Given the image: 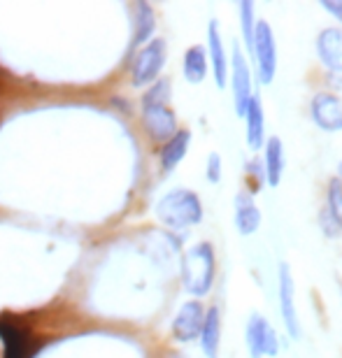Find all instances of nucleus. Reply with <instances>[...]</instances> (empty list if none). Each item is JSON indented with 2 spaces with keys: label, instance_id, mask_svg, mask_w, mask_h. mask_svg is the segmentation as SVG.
<instances>
[{
  "label": "nucleus",
  "instance_id": "obj_1",
  "mask_svg": "<svg viewBox=\"0 0 342 358\" xmlns=\"http://www.w3.org/2000/svg\"><path fill=\"white\" fill-rule=\"evenodd\" d=\"M156 214H159V219L168 228H173V231H184V228L201 224L203 205H201V198H198L194 191L177 189V191L166 193V196L159 200Z\"/></svg>",
  "mask_w": 342,
  "mask_h": 358
},
{
  "label": "nucleus",
  "instance_id": "obj_2",
  "mask_svg": "<svg viewBox=\"0 0 342 358\" xmlns=\"http://www.w3.org/2000/svg\"><path fill=\"white\" fill-rule=\"evenodd\" d=\"M182 282L191 296H205L215 282V252L212 245L201 242L191 247L182 261Z\"/></svg>",
  "mask_w": 342,
  "mask_h": 358
},
{
  "label": "nucleus",
  "instance_id": "obj_3",
  "mask_svg": "<svg viewBox=\"0 0 342 358\" xmlns=\"http://www.w3.org/2000/svg\"><path fill=\"white\" fill-rule=\"evenodd\" d=\"M252 54L256 56V68H259V80L261 84H270L277 73V47H275V35L266 21H259L254 26V45Z\"/></svg>",
  "mask_w": 342,
  "mask_h": 358
},
{
  "label": "nucleus",
  "instance_id": "obj_4",
  "mask_svg": "<svg viewBox=\"0 0 342 358\" xmlns=\"http://www.w3.org/2000/svg\"><path fill=\"white\" fill-rule=\"evenodd\" d=\"M163 63H166V42L161 38H156L135 54V61H133L135 87H145V84L154 82L161 73Z\"/></svg>",
  "mask_w": 342,
  "mask_h": 358
},
{
  "label": "nucleus",
  "instance_id": "obj_5",
  "mask_svg": "<svg viewBox=\"0 0 342 358\" xmlns=\"http://www.w3.org/2000/svg\"><path fill=\"white\" fill-rule=\"evenodd\" d=\"M247 349L252 358L261 356H277V333L261 314H252L247 321Z\"/></svg>",
  "mask_w": 342,
  "mask_h": 358
},
{
  "label": "nucleus",
  "instance_id": "obj_6",
  "mask_svg": "<svg viewBox=\"0 0 342 358\" xmlns=\"http://www.w3.org/2000/svg\"><path fill=\"white\" fill-rule=\"evenodd\" d=\"M233 73H231V87H233V105H235V112L245 114L249 100L254 98L252 93V75H249V66H247V59L242 54V49L235 45L233 47Z\"/></svg>",
  "mask_w": 342,
  "mask_h": 358
},
{
  "label": "nucleus",
  "instance_id": "obj_7",
  "mask_svg": "<svg viewBox=\"0 0 342 358\" xmlns=\"http://www.w3.org/2000/svg\"><path fill=\"white\" fill-rule=\"evenodd\" d=\"M0 340L5 345V358H31L33 340L24 326H19L10 314L0 317Z\"/></svg>",
  "mask_w": 342,
  "mask_h": 358
},
{
  "label": "nucleus",
  "instance_id": "obj_8",
  "mask_svg": "<svg viewBox=\"0 0 342 358\" xmlns=\"http://www.w3.org/2000/svg\"><path fill=\"white\" fill-rule=\"evenodd\" d=\"M312 119L322 131H342V100L333 93H317L312 98Z\"/></svg>",
  "mask_w": 342,
  "mask_h": 358
},
{
  "label": "nucleus",
  "instance_id": "obj_9",
  "mask_svg": "<svg viewBox=\"0 0 342 358\" xmlns=\"http://www.w3.org/2000/svg\"><path fill=\"white\" fill-rule=\"evenodd\" d=\"M205 321V310L198 300H189L182 305V310L177 312L173 321V335L177 342H191L201 338V328Z\"/></svg>",
  "mask_w": 342,
  "mask_h": 358
},
{
  "label": "nucleus",
  "instance_id": "obj_10",
  "mask_svg": "<svg viewBox=\"0 0 342 358\" xmlns=\"http://www.w3.org/2000/svg\"><path fill=\"white\" fill-rule=\"evenodd\" d=\"M142 124L154 140H170L177 133L175 114L168 105H147L142 110Z\"/></svg>",
  "mask_w": 342,
  "mask_h": 358
},
{
  "label": "nucleus",
  "instance_id": "obj_11",
  "mask_svg": "<svg viewBox=\"0 0 342 358\" xmlns=\"http://www.w3.org/2000/svg\"><path fill=\"white\" fill-rule=\"evenodd\" d=\"M280 307H282V319L284 326L291 338H301V324H298V314L294 305V277L287 263L280 266Z\"/></svg>",
  "mask_w": 342,
  "mask_h": 358
},
{
  "label": "nucleus",
  "instance_id": "obj_12",
  "mask_svg": "<svg viewBox=\"0 0 342 358\" xmlns=\"http://www.w3.org/2000/svg\"><path fill=\"white\" fill-rule=\"evenodd\" d=\"M319 59L333 73H342V31L340 28H324L317 38Z\"/></svg>",
  "mask_w": 342,
  "mask_h": 358
},
{
  "label": "nucleus",
  "instance_id": "obj_13",
  "mask_svg": "<svg viewBox=\"0 0 342 358\" xmlns=\"http://www.w3.org/2000/svg\"><path fill=\"white\" fill-rule=\"evenodd\" d=\"M235 226L242 235H252L261 226V212L249 193H240L235 198Z\"/></svg>",
  "mask_w": 342,
  "mask_h": 358
},
{
  "label": "nucleus",
  "instance_id": "obj_14",
  "mask_svg": "<svg viewBox=\"0 0 342 358\" xmlns=\"http://www.w3.org/2000/svg\"><path fill=\"white\" fill-rule=\"evenodd\" d=\"M245 121H247V142L252 149H261L266 142V119H263V105L259 98H252L245 110Z\"/></svg>",
  "mask_w": 342,
  "mask_h": 358
},
{
  "label": "nucleus",
  "instance_id": "obj_15",
  "mask_svg": "<svg viewBox=\"0 0 342 358\" xmlns=\"http://www.w3.org/2000/svg\"><path fill=\"white\" fill-rule=\"evenodd\" d=\"M208 47H210V61H212V70H215V82L219 89L226 87V77H228V61L224 54V45L222 38H219V26L217 21H212L208 28Z\"/></svg>",
  "mask_w": 342,
  "mask_h": 358
},
{
  "label": "nucleus",
  "instance_id": "obj_16",
  "mask_svg": "<svg viewBox=\"0 0 342 358\" xmlns=\"http://www.w3.org/2000/svg\"><path fill=\"white\" fill-rule=\"evenodd\" d=\"M219 342H222V317H219L217 307H210L205 312V321L201 328V345L208 358H217L219 354Z\"/></svg>",
  "mask_w": 342,
  "mask_h": 358
},
{
  "label": "nucleus",
  "instance_id": "obj_17",
  "mask_svg": "<svg viewBox=\"0 0 342 358\" xmlns=\"http://www.w3.org/2000/svg\"><path fill=\"white\" fill-rule=\"evenodd\" d=\"M263 175L270 186H277L284 175V147L280 138H270L266 142V159H263Z\"/></svg>",
  "mask_w": 342,
  "mask_h": 358
},
{
  "label": "nucleus",
  "instance_id": "obj_18",
  "mask_svg": "<svg viewBox=\"0 0 342 358\" xmlns=\"http://www.w3.org/2000/svg\"><path fill=\"white\" fill-rule=\"evenodd\" d=\"M191 133L189 131H177L173 138L166 142V147L161 149V166L163 170H173L189 152Z\"/></svg>",
  "mask_w": 342,
  "mask_h": 358
},
{
  "label": "nucleus",
  "instance_id": "obj_19",
  "mask_svg": "<svg viewBox=\"0 0 342 358\" xmlns=\"http://www.w3.org/2000/svg\"><path fill=\"white\" fill-rule=\"evenodd\" d=\"M208 75V54L201 45L187 49L184 54V77L191 82V84H198L205 80Z\"/></svg>",
  "mask_w": 342,
  "mask_h": 358
},
{
  "label": "nucleus",
  "instance_id": "obj_20",
  "mask_svg": "<svg viewBox=\"0 0 342 358\" xmlns=\"http://www.w3.org/2000/svg\"><path fill=\"white\" fill-rule=\"evenodd\" d=\"M154 28H156V19H154L152 5L138 3V7H135V38H133V47H140L142 42H147L149 38H152Z\"/></svg>",
  "mask_w": 342,
  "mask_h": 358
},
{
  "label": "nucleus",
  "instance_id": "obj_21",
  "mask_svg": "<svg viewBox=\"0 0 342 358\" xmlns=\"http://www.w3.org/2000/svg\"><path fill=\"white\" fill-rule=\"evenodd\" d=\"M168 98H170V82L168 80H161L156 82L149 93H145L142 98V105H168Z\"/></svg>",
  "mask_w": 342,
  "mask_h": 358
},
{
  "label": "nucleus",
  "instance_id": "obj_22",
  "mask_svg": "<svg viewBox=\"0 0 342 358\" xmlns=\"http://www.w3.org/2000/svg\"><path fill=\"white\" fill-rule=\"evenodd\" d=\"M329 212L336 219V224L342 228V184L340 179H333L329 186Z\"/></svg>",
  "mask_w": 342,
  "mask_h": 358
},
{
  "label": "nucleus",
  "instance_id": "obj_23",
  "mask_svg": "<svg viewBox=\"0 0 342 358\" xmlns=\"http://www.w3.org/2000/svg\"><path fill=\"white\" fill-rule=\"evenodd\" d=\"M240 14H242V35H245L247 49L252 52V45H254V5L245 0V3L240 5Z\"/></svg>",
  "mask_w": 342,
  "mask_h": 358
},
{
  "label": "nucleus",
  "instance_id": "obj_24",
  "mask_svg": "<svg viewBox=\"0 0 342 358\" xmlns=\"http://www.w3.org/2000/svg\"><path fill=\"white\" fill-rule=\"evenodd\" d=\"M208 179L212 184H217L222 179V159H219V154L208 156Z\"/></svg>",
  "mask_w": 342,
  "mask_h": 358
},
{
  "label": "nucleus",
  "instance_id": "obj_25",
  "mask_svg": "<svg viewBox=\"0 0 342 358\" xmlns=\"http://www.w3.org/2000/svg\"><path fill=\"white\" fill-rule=\"evenodd\" d=\"M322 7L324 10H329L331 14H336V17L342 21V0H324Z\"/></svg>",
  "mask_w": 342,
  "mask_h": 358
},
{
  "label": "nucleus",
  "instance_id": "obj_26",
  "mask_svg": "<svg viewBox=\"0 0 342 358\" xmlns=\"http://www.w3.org/2000/svg\"><path fill=\"white\" fill-rule=\"evenodd\" d=\"M340 184H342V163H340Z\"/></svg>",
  "mask_w": 342,
  "mask_h": 358
}]
</instances>
